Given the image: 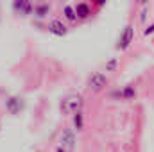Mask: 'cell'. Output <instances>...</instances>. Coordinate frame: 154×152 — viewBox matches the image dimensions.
Instances as JSON below:
<instances>
[{
    "label": "cell",
    "mask_w": 154,
    "mask_h": 152,
    "mask_svg": "<svg viewBox=\"0 0 154 152\" xmlns=\"http://www.w3.org/2000/svg\"><path fill=\"white\" fill-rule=\"evenodd\" d=\"M81 108H82V97L81 95H68L63 102H61V109H63V113H74L75 114L77 111H81Z\"/></svg>",
    "instance_id": "cell-1"
},
{
    "label": "cell",
    "mask_w": 154,
    "mask_h": 152,
    "mask_svg": "<svg viewBox=\"0 0 154 152\" xmlns=\"http://www.w3.org/2000/svg\"><path fill=\"white\" fill-rule=\"evenodd\" d=\"M106 84H108V77L104 74H100V72H97V74H93L90 77V88L93 91H102L106 88Z\"/></svg>",
    "instance_id": "cell-2"
},
{
    "label": "cell",
    "mask_w": 154,
    "mask_h": 152,
    "mask_svg": "<svg viewBox=\"0 0 154 152\" xmlns=\"http://www.w3.org/2000/svg\"><path fill=\"white\" fill-rule=\"evenodd\" d=\"M74 143H75V134H74V131L65 129V131L61 132V149H65L66 152H72Z\"/></svg>",
    "instance_id": "cell-3"
},
{
    "label": "cell",
    "mask_w": 154,
    "mask_h": 152,
    "mask_svg": "<svg viewBox=\"0 0 154 152\" xmlns=\"http://www.w3.org/2000/svg\"><path fill=\"white\" fill-rule=\"evenodd\" d=\"M133 36H134V29H133V25H127V27L124 29V32L120 34V39H118V48H120V50H125V48L131 45Z\"/></svg>",
    "instance_id": "cell-4"
},
{
    "label": "cell",
    "mask_w": 154,
    "mask_h": 152,
    "mask_svg": "<svg viewBox=\"0 0 154 152\" xmlns=\"http://www.w3.org/2000/svg\"><path fill=\"white\" fill-rule=\"evenodd\" d=\"M13 7L16 13H20L22 16H29L32 13V4L31 0H14L13 2Z\"/></svg>",
    "instance_id": "cell-5"
},
{
    "label": "cell",
    "mask_w": 154,
    "mask_h": 152,
    "mask_svg": "<svg viewBox=\"0 0 154 152\" xmlns=\"http://www.w3.org/2000/svg\"><path fill=\"white\" fill-rule=\"evenodd\" d=\"M48 32H52L54 36H66L68 29L63 25V22H59V20H50V23H48Z\"/></svg>",
    "instance_id": "cell-6"
},
{
    "label": "cell",
    "mask_w": 154,
    "mask_h": 152,
    "mask_svg": "<svg viewBox=\"0 0 154 152\" xmlns=\"http://www.w3.org/2000/svg\"><path fill=\"white\" fill-rule=\"evenodd\" d=\"M5 108H7V111L11 114H18L20 109L23 108V104H22V100H20L18 97H11V99L5 102Z\"/></svg>",
    "instance_id": "cell-7"
},
{
    "label": "cell",
    "mask_w": 154,
    "mask_h": 152,
    "mask_svg": "<svg viewBox=\"0 0 154 152\" xmlns=\"http://www.w3.org/2000/svg\"><path fill=\"white\" fill-rule=\"evenodd\" d=\"M74 11H75V16H77V18H81V20H86V18H90V14H91L90 5H88V4H84V2L77 4L75 7H74Z\"/></svg>",
    "instance_id": "cell-8"
},
{
    "label": "cell",
    "mask_w": 154,
    "mask_h": 152,
    "mask_svg": "<svg viewBox=\"0 0 154 152\" xmlns=\"http://www.w3.org/2000/svg\"><path fill=\"white\" fill-rule=\"evenodd\" d=\"M32 11H34V14H36L38 18H45V16L48 14V11H50V5L45 4V2H41V4H36V5L32 7Z\"/></svg>",
    "instance_id": "cell-9"
},
{
    "label": "cell",
    "mask_w": 154,
    "mask_h": 152,
    "mask_svg": "<svg viewBox=\"0 0 154 152\" xmlns=\"http://www.w3.org/2000/svg\"><path fill=\"white\" fill-rule=\"evenodd\" d=\"M120 97H122V99H125V100L134 99V88H133V86H125V88H124V91H120Z\"/></svg>",
    "instance_id": "cell-10"
},
{
    "label": "cell",
    "mask_w": 154,
    "mask_h": 152,
    "mask_svg": "<svg viewBox=\"0 0 154 152\" xmlns=\"http://www.w3.org/2000/svg\"><path fill=\"white\" fill-rule=\"evenodd\" d=\"M63 13H65V18H66L68 22H75V20H77L75 11H74V7H72V5H66V7L63 9Z\"/></svg>",
    "instance_id": "cell-11"
},
{
    "label": "cell",
    "mask_w": 154,
    "mask_h": 152,
    "mask_svg": "<svg viewBox=\"0 0 154 152\" xmlns=\"http://www.w3.org/2000/svg\"><path fill=\"white\" fill-rule=\"evenodd\" d=\"M74 125H75L77 131H81L82 125H84V120H82V113H81V111H77L75 116H74Z\"/></svg>",
    "instance_id": "cell-12"
},
{
    "label": "cell",
    "mask_w": 154,
    "mask_h": 152,
    "mask_svg": "<svg viewBox=\"0 0 154 152\" xmlns=\"http://www.w3.org/2000/svg\"><path fill=\"white\" fill-rule=\"evenodd\" d=\"M152 32H154V23L151 25V27H147V29L143 31V34H145V36H149V34H152Z\"/></svg>",
    "instance_id": "cell-13"
},
{
    "label": "cell",
    "mask_w": 154,
    "mask_h": 152,
    "mask_svg": "<svg viewBox=\"0 0 154 152\" xmlns=\"http://www.w3.org/2000/svg\"><path fill=\"white\" fill-rule=\"evenodd\" d=\"M115 66H116V61L113 59V61H109V63H108V66H106V70H113Z\"/></svg>",
    "instance_id": "cell-14"
},
{
    "label": "cell",
    "mask_w": 154,
    "mask_h": 152,
    "mask_svg": "<svg viewBox=\"0 0 154 152\" xmlns=\"http://www.w3.org/2000/svg\"><path fill=\"white\" fill-rule=\"evenodd\" d=\"M95 2H97L99 5H102V4H106V0H95Z\"/></svg>",
    "instance_id": "cell-15"
},
{
    "label": "cell",
    "mask_w": 154,
    "mask_h": 152,
    "mask_svg": "<svg viewBox=\"0 0 154 152\" xmlns=\"http://www.w3.org/2000/svg\"><path fill=\"white\" fill-rule=\"evenodd\" d=\"M57 152H66V150H65V149H61V147H59V149H57Z\"/></svg>",
    "instance_id": "cell-16"
},
{
    "label": "cell",
    "mask_w": 154,
    "mask_h": 152,
    "mask_svg": "<svg viewBox=\"0 0 154 152\" xmlns=\"http://www.w3.org/2000/svg\"><path fill=\"white\" fill-rule=\"evenodd\" d=\"M140 2H142V4H145V2H149V0H140Z\"/></svg>",
    "instance_id": "cell-17"
}]
</instances>
